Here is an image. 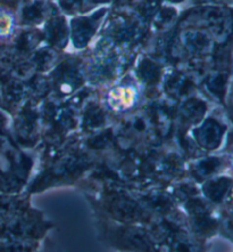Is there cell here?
I'll return each instance as SVG.
<instances>
[]
</instances>
